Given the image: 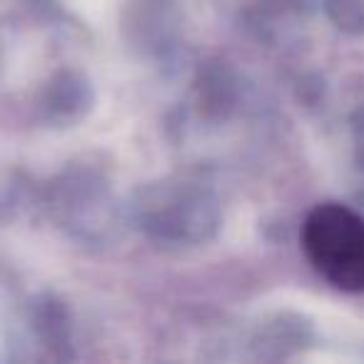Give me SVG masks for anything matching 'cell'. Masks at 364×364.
Here are the masks:
<instances>
[{
	"mask_svg": "<svg viewBox=\"0 0 364 364\" xmlns=\"http://www.w3.org/2000/svg\"><path fill=\"white\" fill-rule=\"evenodd\" d=\"M312 267L342 292H364V218L337 203L314 208L302 228Z\"/></svg>",
	"mask_w": 364,
	"mask_h": 364,
	"instance_id": "6da1fadb",
	"label": "cell"
}]
</instances>
